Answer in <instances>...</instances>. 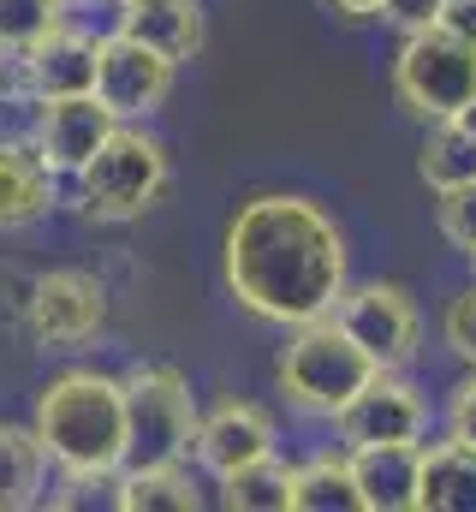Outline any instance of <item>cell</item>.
<instances>
[{
  "label": "cell",
  "mask_w": 476,
  "mask_h": 512,
  "mask_svg": "<svg viewBox=\"0 0 476 512\" xmlns=\"http://www.w3.org/2000/svg\"><path fill=\"white\" fill-rule=\"evenodd\" d=\"M227 292L274 328H298L316 316H334L346 292V239L334 215L292 191L250 197L227 227Z\"/></svg>",
  "instance_id": "6da1fadb"
},
{
  "label": "cell",
  "mask_w": 476,
  "mask_h": 512,
  "mask_svg": "<svg viewBox=\"0 0 476 512\" xmlns=\"http://www.w3.org/2000/svg\"><path fill=\"white\" fill-rule=\"evenodd\" d=\"M36 441L72 477H114L125 465V393L119 376L66 370L36 399Z\"/></svg>",
  "instance_id": "7a4b0ae2"
},
{
  "label": "cell",
  "mask_w": 476,
  "mask_h": 512,
  "mask_svg": "<svg viewBox=\"0 0 476 512\" xmlns=\"http://www.w3.org/2000/svg\"><path fill=\"white\" fill-rule=\"evenodd\" d=\"M125 393V465L119 471H155L185 465L197 441V399L173 364H131L119 376Z\"/></svg>",
  "instance_id": "3957f363"
},
{
  "label": "cell",
  "mask_w": 476,
  "mask_h": 512,
  "mask_svg": "<svg viewBox=\"0 0 476 512\" xmlns=\"http://www.w3.org/2000/svg\"><path fill=\"white\" fill-rule=\"evenodd\" d=\"M72 179H78V197H84V209H90L96 221H137V215H149V209L167 197L173 161H167V143H161V137L131 131L119 120V126L108 131V143H102Z\"/></svg>",
  "instance_id": "277c9868"
},
{
  "label": "cell",
  "mask_w": 476,
  "mask_h": 512,
  "mask_svg": "<svg viewBox=\"0 0 476 512\" xmlns=\"http://www.w3.org/2000/svg\"><path fill=\"white\" fill-rule=\"evenodd\" d=\"M369 376H375L369 352L357 346L334 316L298 322L292 340H286V352H280V364H274L280 393H286L298 411H310V417H334Z\"/></svg>",
  "instance_id": "5b68a950"
},
{
  "label": "cell",
  "mask_w": 476,
  "mask_h": 512,
  "mask_svg": "<svg viewBox=\"0 0 476 512\" xmlns=\"http://www.w3.org/2000/svg\"><path fill=\"white\" fill-rule=\"evenodd\" d=\"M393 96L417 120H453L476 96V42L441 30V24L405 36V48L393 60Z\"/></svg>",
  "instance_id": "8992f818"
},
{
  "label": "cell",
  "mask_w": 476,
  "mask_h": 512,
  "mask_svg": "<svg viewBox=\"0 0 476 512\" xmlns=\"http://www.w3.org/2000/svg\"><path fill=\"white\" fill-rule=\"evenodd\" d=\"M334 322L369 352L375 370H405L417 352V304L399 280H369V286H346L334 304Z\"/></svg>",
  "instance_id": "52a82bcc"
},
{
  "label": "cell",
  "mask_w": 476,
  "mask_h": 512,
  "mask_svg": "<svg viewBox=\"0 0 476 512\" xmlns=\"http://www.w3.org/2000/svg\"><path fill=\"white\" fill-rule=\"evenodd\" d=\"M173 96V60L131 42V36H102L96 48V102L114 120H149Z\"/></svg>",
  "instance_id": "ba28073f"
},
{
  "label": "cell",
  "mask_w": 476,
  "mask_h": 512,
  "mask_svg": "<svg viewBox=\"0 0 476 512\" xmlns=\"http://www.w3.org/2000/svg\"><path fill=\"white\" fill-rule=\"evenodd\" d=\"M24 322L42 346H84L108 322V286L84 268H54L30 286Z\"/></svg>",
  "instance_id": "9c48e42d"
},
{
  "label": "cell",
  "mask_w": 476,
  "mask_h": 512,
  "mask_svg": "<svg viewBox=\"0 0 476 512\" xmlns=\"http://www.w3.org/2000/svg\"><path fill=\"white\" fill-rule=\"evenodd\" d=\"M334 429L346 447H381V441H423L429 429V405L417 399V387L399 382L393 370H375L352 399L334 411Z\"/></svg>",
  "instance_id": "30bf717a"
},
{
  "label": "cell",
  "mask_w": 476,
  "mask_h": 512,
  "mask_svg": "<svg viewBox=\"0 0 476 512\" xmlns=\"http://www.w3.org/2000/svg\"><path fill=\"white\" fill-rule=\"evenodd\" d=\"M191 453L203 459V471L227 477L238 465L274 453V417H268L262 405H250V399H221V405L197 411V441H191Z\"/></svg>",
  "instance_id": "8fae6325"
},
{
  "label": "cell",
  "mask_w": 476,
  "mask_h": 512,
  "mask_svg": "<svg viewBox=\"0 0 476 512\" xmlns=\"http://www.w3.org/2000/svg\"><path fill=\"white\" fill-rule=\"evenodd\" d=\"M119 120L96 102V90L90 96H60V102H42V114H36V155L54 167V173H78L102 143H108V131Z\"/></svg>",
  "instance_id": "7c38bea8"
},
{
  "label": "cell",
  "mask_w": 476,
  "mask_h": 512,
  "mask_svg": "<svg viewBox=\"0 0 476 512\" xmlns=\"http://www.w3.org/2000/svg\"><path fill=\"white\" fill-rule=\"evenodd\" d=\"M96 36H84V30H48L30 54H18V66H24V96H36V102H60V96H90L96 90Z\"/></svg>",
  "instance_id": "4fadbf2b"
},
{
  "label": "cell",
  "mask_w": 476,
  "mask_h": 512,
  "mask_svg": "<svg viewBox=\"0 0 476 512\" xmlns=\"http://www.w3.org/2000/svg\"><path fill=\"white\" fill-rule=\"evenodd\" d=\"M363 512H417V471L423 441H381V447H346Z\"/></svg>",
  "instance_id": "5bb4252c"
},
{
  "label": "cell",
  "mask_w": 476,
  "mask_h": 512,
  "mask_svg": "<svg viewBox=\"0 0 476 512\" xmlns=\"http://www.w3.org/2000/svg\"><path fill=\"white\" fill-rule=\"evenodd\" d=\"M119 36L179 60L203 54V0H119Z\"/></svg>",
  "instance_id": "9a60e30c"
},
{
  "label": "cell",
  "mask_w": 476,
  "mask_h": 512,
  "mask_svg": "<svg viewBox=\"0 0 476 512\" xmlns=\"http://www.w3.org/2000/svg\"><path fill=\"white\" fill-rule=\"evenodd\" d=\"M54 167L36 155V143H0V233L36 227L60 197H54Z\"/></svg>",
  "instance_id": "2e32d148"
},
{
  "label": "cell",
  "mask_w": 476,
  "mask_h": 512,
  "mask_svg": "<svg viewBox=\"0 0 476 512\" xmlns=\"http://www.w3.org/2000/svg\"><path fill=\"white\" fill-rule=\"evenodd\" d=\"M417 512H476V447L453 441V435L423 447Z\"/></svg>",
  "instance_id": "e0dca14e"
},
{
  "label": "cell",
  "mask_w": 476,
  "mask_h": 512,
  "mask_svg": "<svg viewBox=\"0 0 476 512\" xmlns=\"http://www.w3.org/2000/svg\"><path fill=\"white\" fill-rule=\"evenodd\" d=\"M42 471H48V453H42L36 429L0 423V512L36 507L42 501Z\"/></svg>",
  "instance_id": "ac0fdd59"
},
{
  "label": "cell",
  "mask_w": 476,
  "mask_h": 512,
  "mask_svg": "<svg viewBox=\"0 0 476 512\" xmlns=\"http://www.w3.org/2000/svg\"><path fill=\"white\" fill-rule=\"evenodd\" d=\"M292 512H363L352 459L346 453H316L310 465L292 471Z\"/></svg>",
  "instance_id": "d6986e66"
},
{
  "label": "cell",
  "mask_w": 476,
  "mask_h": 512,
  "mask_svg": "<svg viewBox=\"0 0 476 512\" xmlns=\"http://www.w3.org/2000/svg\"><path fill=\"white\" fill-rule=\"evenodd\" d=\"M292 471L298 465H286L280 453H262V459L221 477V501L233 512H286L292 507Z\"/></svg>",
  "instance_id": "ffe728a7"
},
{
  "label": "cell",
  "mask_w": 476,
  "mask_h": 512,
  "mask_svg": "<svg viewBox=\"0 0 476 512\" xmlns=\"http://www.w3.org/2000/svg\"><path fill=\"white\" fill-rule=\"evenodd\" d=\"M114 507H125V512H197L203 495L191 489V477L179 465H155V471H119Z\"/></svg>",
  "instance_id": "44dd1931"
},
{
  "label": "cell",
  "mask_w": 476,
  "mask_h": 512,
  "mask_svg": "<svg viewBox=\"0 0 476 512\" xmlns=\"http://www.w3.org/2000/svg\"><path fill=\"white\" fill-rule=\"evenodd\" d=\"M417 173L429 191H453V185H471L476 179V137L459 120H435V131L423 137L417 149Z\"/></svg>",
  "instance_id": "7402d4cb"
},
{
  "label": "cell",
  "mask_w": 476,
  "mask_h": 512,
  "mask_svg": "<svg viewBox=\"0 0 476 512\" xmlns=\"http://www.w3.org/2000/svg\"><path fill=\"white\" fill-rule=\"evenodd\" d=\"M66 24V0H0V54H30Z\"/></svg>",
  "instance_id": "603a6c76"
},
{
  "label": "cell",
  "mask_w": 476,
  "mask_h": 512,
  "mask_svg": "<svg viewBox=\"0 0 476 512\" xmlns=\"http://www.w3.org/2000/svg\"><path fill=\"white\" fill-rule=\"evenodd\" d=\"M441 334H447V352H453L459 364H471V370H476V280L453 298V304H447Z\"/></svg>",
  "instance_id": "cb8c5ba5"
},
{
  "label": "cell",
  "mask_w": 476,
  "mask_h": 512,
  "mask_svg": "<svg viewBox=\"0 0 476 512\" xmlns=\"http://www.w3.org/2000/svg\"><path fill=\"white\" fill-rule=\"evenodd\" d=\"M441 233H447V245H459V251L476 245V179L441 191Z\"/></svg>",
  "instance_id": "d4e9b609"
},
{
  "label": "cell",
  "mask_w": 476,
  "mask_h": 512,
  "mask_svg": "<svg viewBox=\"0 0 476 512\" xmlns=\"http://www.w3.org/2000/svg\"><path fill=\"white\" fill-rule=\"evenodd\" d=\"M441 6L447 0H381V24H393L399 36H417V30H429V24H441Z\"/></svg>",
  "instance_id": "484cf974"
},
{
  "label": "cell",
  "mask_w": 476,
  "mask_h": 512,
  "mask_svg": "<svg viewBox=\"0 0 476 512\" xmlns=\"http://www.w3.org/2000/svg\"><path fill=\"white\" fill-rule=\"evenodd\" d=\"M447 435L465 441V447H476V370L453 387V399H447Z\"/></svg>",
  "instance_id": "4316f807"
},
{
  "label": "cell",
  "mask_w": 476,
  "mask_h": 512,
  "mask_svg": "<svg viewBox=\"0 0 476 512\" xmlns=\"http://www.w3.org/2000/svg\"><path fill=\"white\" fill-rule=\"evenodd\" d=\"M441 30L476 42V0H447V6H441Z\"/></svg>",
  "instance_id": "83f0119b"
},
{
  "label": "cell",
  "mask_w": 476,
  "mask_h": 512,
  "mask_svg": "<svg viewBox=\"0 0 476 512\" xmlns=\"http://www.w3.org/2000/svg\"><path fill=\"white\" fill-rule=\"evenodd\" d=\"M328 6H334V12H340V18H375V12H381V0H328Z\"/></svg>",
  "instance_id": "f1b7e54d"
},
{
  "label": "cell",
  "mask_w": 476,
  "mask_h": 512,
  "mask_svg": "<svg viewBox=\"0 0 476 512\" xmlns=\"http://www.w3.org/2000/svg\"><path fill=\"white\" fill-rule=\"evenodd\" d=\"M453 120H459V126H465V131H471V137H476V96H471V102H465V108H459V114H453Z\"/></svg>",
  "instance_id": "f546056e"
},
{
  "label": "cell",
  "mask_w": 476,
  "mask_h": 512,
  "mask_svg": "<svg viewBox=\"0 0 476 512\" xmlns=\"http://www.w3.org/2000/svg\"><path fill=\"white\" fill-rule=\"evenodd\" d=\"M66 6H96V0H66Z\"/></svg>",
  "instance_id": "4dcf8cb0"
},
{
  "label": "cell",
  "mask_w": 476,
  "mask_h": 512,
  "mask_svg": "<svg viewBox=\"0 0 476 512\" xmlns=\"http://www.w3.org/2000/svg\"><path fill=\"white\" fill-rule=\"evenodd\" d=\"M465 256H471V274H476V245H471V251H465Z\"/></svg>",
  "instance_id": "1f68e13d"
},
{
  "label": "cell",
  "mask_w": 476,
  "mask_h": 512,
  "mask_svg": "<svg viewBox=\"0 0 476 512\" xmlns=\"http://www.w3.org/2000/svg\"><path fill=\"white\" fill-rule=\"evenodd\" d=\"M0 102H6V96H0Z\"/></svg>",
  "instance_id": "d6a6232c"
}]
</instances>
